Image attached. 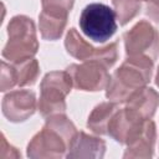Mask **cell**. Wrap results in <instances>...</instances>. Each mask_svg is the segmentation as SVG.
<instances>
[{
    "instance_id": "obj_1",
    "label": "cell",
    "mask_w": 159,
    "mask_h": 159,
    "mask_svg": "<svg viewBox=\"0 0 159 159\" xmlns=\"http://www.w3.org/2000/svg\"><path fill=\"white\" fill-rule=\"evenodd\" d=\"M77 133L76 125L65 113L47 117L42 129L29 142L26 155L32 159L63 158Z\"/></svg>"
},
{
    "instance_id": "obj_2",
    "label": "cell",
    "mask_w": 159,
    "mask_h": 159,
    "mask_svg": "<svg viewBox=\"0 0 159 159\" xmlns=\"http://www.w3.org/2000/svg\"><path fill=\"white\" fill-rule=\"evenodd\" d=\"M153 70V58L143 55L127 56L109 78L106 88L107 99L117 104L125 103L132 94L150 82Z\"/></svg>"
},
{
    "instance_id": "obj_3",
    "label": "cell",
    "mask_w": 159,
    "mask_h": 159,
    "mask_svg": "<svg viewBox=\"0 0 159 159\" xmlns=\"http://www.w3.org/2000/svg\"><path fill=\"white\" fill-rule=\"evenodd\" d=\"M7 41L1 51L4 60L19 62L34 57L39 51L36 25L26 15H16L7 24Z\"/></svg>"
},
{
    "instance_id": "obj_4",
    "label": "cell",
    "mask_w": 159,
    "mask_h": 159,
    "mask_svg": "<svg viewBox=\"0 0 159 159\" xmlns=\"http://www.w3.org/2000/svg\"><path fill=\"white\" fill-rule=\"evenodd\" d=\"M72 87V78L66 70L46 73L40 83V98L37 101L40 114L47 118L53 114L66 113V97Z\"/></svg>"
},
{
    "instance_id": "obj_5",
    "label": "cell",
    "mask_w": 159,
    "mask_h": 159,
    "mask_svg": "<svg viewBox=\"0 0 159 159\" xmlns=\"http://www.w3.org/2000/svg\"><path fill=\"white\" fill-rule=\"evenodd\" d=\"M80 29L92 41L103 43L117 31L118 22L114 10L102 2L87 5L80 15Z\"/></svg>"
},
{
    "instance_id": "obj_6",
    "label": "cell",
    "mask_w": 159,
    "mask_h": 159,
    "mask_svg": "<svg viewBox=\"0 0 159 159\" xmlns=\"http://www.w3.org/2000/svg\"><path fill=\"white\" fill-rule=\"evenodd\" d=\"M127 56H148L153 60L159 53V32L147 20L138 21L130 30L123 34Z\"/></svg>"
},
{
    "instance_id": "obj_7",
    "label": "cell",
    "mask_w": 159,
    "mask_h": 159,
    "mask_svg": "<svg viewBox=\"0 0 159 159\" xmlns=\"http://www.w3.org/2000/svg\"><path fill=\"white\" fill-rule=\"evenodd\" d=\"M66 71L72 78L73 87L84 92H98L106 89L109 82L108 68L97 61H83L82 63H72Z\"/></svg>"
},
{
    "instance_id": "obj_8",
    "label": "cell",
    "mask_w": 159,
    "mask_h": 159,
    "mask_svg": "<svg viewBox=\"0 0 159 159\" xmlns=\"http://www.w3.org/2000/svg\"><path fill=\"white\" fill-rule=\"evenodd\" d=\"M40 76V65L35 57H30L19 62L1 61L0 91L6 92L14 87H27L36 83Z\"/></svg>"
},
{
    "instance_id": "obj_9",
    "label": "cell",
    "mask_w": 159,
    "mask_h": 159,
    "mask_svg": "<svg viewBox=\"0 0 159 159\" xmlns=\"http://www.w3.org/2000/svg\"><path fill=\"white\" fill-rule=\"evenodd\" d=\"M37 109L36 94L31 89H14L6 93L1 101L4 117L12 123L27 120Z\"/></svg>"
},
{
    "instance_id": "obj_10",
    "label": "cell",
    "mask_w": 159,
    "mask_h": 159,
    "mask_svg": "<svg viewBox=\"0 0 159 159\" xmlns=\"http://www.w3.org/2000/svg\"><path fill=\"white\" fill-rule=\"evenodd\" d=\"M157 142V125L152 119L144 120L134 134L125 143L127 148L123 153V158H153Z\"/></svg>"
},
{
    "instance_id": "obj_11",
    "label": "cell",
    "mask_w": 159,
    "mask_h": 159,
    "mask_svg": "<svg viewBox=\"0 0 159 159\" xmlns=\"http://www.w3.org/2000/svg\"><path fill=\"white\" fill-rule=\"evenodd\" d=\"M124 107L139 120L152 119L159 107V93L154 88L145 86L132 94Z\"/></svg>"
},
{
    "instance_id": "obj_12",
    "label": "cell",
    "mask_w": 159,
    "mask_h": 159,
    "mask_svg": "<svg viewBox=\"0 0 159 159\" xmlns=\"http://www.w3.org/2000/svg\"><path fill=\"white\" fill-rule=\"evenodd\" d=\"M106 142L99 137L87 134L83 130H80L75 139L72 140L70 149L66 154V158H94L101 159L106 153Z\"/></svg>"
},
{
    "instance_id": "obj_13",
    "label": "cell",
    "mask_w": 159,
    "mask_h": 159,
    "mask_svg": "<svg viewBox=\"0 0 159 159\" xmlns=\"http://www.w3.org/2000/svg\"><path fill=\"white\" fill-rule=\"evenodd\" d=\"M143 122L144 120H139L133 117L125 107H119L108 124L107 135L113 138L119 144H125Z\"/></svg>"
},
{
    "instance_id": "obj_14",
    "label": "cell",
    "mask_w": 159,
    "mask_h": 159,
    "mask_svg": "<svg viewBox=\"0 0 159 159\" xmlns=\"http://www.w3.org/2000/svg\"><path fill=\"white\" fill-rule=\"evenodd\" d=\"M119 104L114 102H102L97 104L88 116L87 119V128L92 130L94 134L98 135H107L108 133V124L118 111Z\"/></svg>"
},
{
    "instance_id": "obj_15",
    "label": "cell",
    "mask_w": 159,
    "mask_h": 159,
    "mask_svg": "<svg viewBox=\"0 0 159 159\" xmlns=\"http://www.w3.org/2000/svg\"><path fill=\"white\" fill-rule=\"evenodd\" d=\"M65 47L70 56L81 61H91L97 50V47H93L88 41H86L75 27H71L67 31Z\"/></svg>"
},
{
    "instance_id": "obj_16",
    "label": "cell",
    "mask_w": 159,
    "mask_h": 159,
    "mask_svg": "<svg viewBox=\"0 0 159 159\" xmlns=\"http://www.w3.org/2000/svg\"><path fill=\"white\" fill-rule=\"evenodd\" d=\"M68 17L50 15L45 11H41L39 15V30L43 40L56 41L62 35L67 26Z\"/></svg>"
},
{
    "instance_id": "obj_17",
    "label": "cell",
    "mask_w": 159,
    "mask_h": 159,
    "mask_svg": "<svg viewBox=\"0 0 159 159\" xmlns=\"http://www.w3.org/2000/svg\"><path fill=\"white\" fill-rule=\"evenodd\" d=\"M112 5L117 16V22L120 26L132 21L142 9L140 0H112Z\"/></svg>"
},
{
    "instance_id": "obj_18",
    "label": "cell",
    "mask_w": 159,
    "mask_h": 159,
    "mask_svg": "<svg viewBox=\"0 0 159 159\" xmlns=\"http://www.w3.org/2000/svg\"><path fill=\"white\" fill-rule=\"evenodd\" d=\"M118 60V42H111L103 47H97L96 53L91 61H97L106 66L108 70Z\"/></svg>"
},
{
    "instance_id": "obj_19",
    "label": "cell",
    "mask_w": 159,
    "mask_h": 159,
    "mask_svg": "<svg viewBox=\"0 0 159 159\" xmlns=\"http://www.w3.org/2000/svg\"><path fill=\"white\" fill-rule=\"evenodd\" d=\"M73 4L75 0H41L42 11L50 15L62 17H68V14L72 10Z\"/></svg>"
},
{
    "instance_id": "obj_20",
    "label": "cell",
    "mask_w": 159,
    "mask_h": 159,
    "mask_svg": "<svg viewBox=\"0 0 159 159\" xmlns=\"http://www.w3.org/2000/svg\"><path fill=\"white\" fill-rule=\"evenodd\" d=\"M6 152H7V154H6L5 158H9V157L10 158H21V154L17 152V149L15 147H12L11 144H9L6 138H5V135L2 134V138H1V157Z\"/></svg>"
},
{
    "instance_id": "obj_21",
    "label": "cell",
    "mask_w": 159,
    "mask_h": 159,
    "mask_svg": "<svg viewBox=\"0 0 159 159\" xmlns=\"http://www.w3.org/2000/svg\"><path fill=\"white\" fill-rule=\"evenodd\" d=\"M145 15L154 22L159 24V7H157L152 4H148L145 7Z\"/></svg>"
},
{
    "instance_id": "obj_22",
    "label": "cell",
    "mask_w": 159,
    "mask_h": 159,
    "mask_svg": "<svg viewBox=\"0 0 159 159\" xmlns=\"http://www.w3.org/2000/svg\"><path fill=\"white\" fill-rule=\"evenodd\" d=\"M155 84L159 87V66H158V70H157V73H155Z\"/></svg>"
},
{
    "instance_id": "obj_23",
    "label": "cell",
    "mask_w": 159,
    "mask_h": 159,
    "mask_svg": "<svg viewBox=\"0 0 159 159\" xmlns=\"http://www.w3.org/2000/svg\"><path fill=\"white\" fill-rule=\"evenodd\" d=\"M149 4H152V5L157 6V7H159V0H150Z\"/></svg>"
},
{
    "instance_id": "obj_24",
    "label": "cell",
    "mask_w": 159,
    "mask_h": 159,
    "mask_svg": "<svg viewBox=\"0 0 159 159\" xmlns=\"http://www.w3.org/2000/svg\"><path fill=\"white\" fill-rule=\"evenodd\" d=\"M142 1H148V2H149V1H150V0H142Z\"/></svg>"
}]
</instances>
